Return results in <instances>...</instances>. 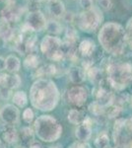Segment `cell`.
Returning <instances> with one entry per match:
<instances>
[{
  "instance_id": "29",
  "label": "cell",
  "mask_w": 132,
  "mask_h": 148,
  "mask_svg": "<svg viewBox=\"0 0 132 148\" xmlns=\"http://www.w3.org/2000/svg\"><path fill=\"white\" fill-rule=\"evenodd\" d=\"M119 113H120V107L114 106V107H112V108H110L109 110V112H107V116L110 119L116 118V116H118Z\"/></svg>"
},
{
  "instance_id": "15",
  "label": "cell",
  "mask_w": 132,
  "mask_h": 148,
  "mask_svg": "<svg viewBox=\"0 0 132 148\" xmlns=\"http://www.w3.org/2000/svg\"><path fill=\"white\" fill-rule=\"evenodd\" d=\"M6 62V67L5 69L8 72H17L21 67V62L20 59L15 56H9L5 59Z\"/></svg>"
},
{
  "instance_id": "40",
  "label": "cell",
  "mask_w": 132,
  "mask_h": 148,
  "mask_svg": "<svg viewBox=\"0 0 132 148\" xmlns=\"http://www.w3.org/2000/svg\"><path fill=\"white\" fill-rule=\"evenodd\" d=\"M51 148H53V147H51ZM54 148H57V147H54Z\"/></svg>"
},
{
  "instance_id": "18",
  "label": "cell",
  "mask_w": 132,
  "mask_h": 148,
  "mask_svg": "<svg viewBox=\"0 0 132 148\" xmlns=\"http://www.w3.org/2000/svg\"><path fill=\"white\" fill-rule=\"evenodd\" d=\"M85 120V116H83L82 112L78 111V110H71L68 114V121L73 125H80Z\"/></svg>"
},
{
  "instance_id": "7",
  "label": "cell",
  "mask_w": 132,
  "mask_h": 148,
  "mask_svg": "<svg viewBox=\"0 0 132 148\" xmlns=\"http://www.w3.org/2000/svg\"><path fill=\"white\" fill-rule=\"evenodd\" d=\"M47 19L44 15L39 10H36L27 15L25 20V26L31 31H42L47 27Z\"/></svg>"
},
{
  "instance_id": "5",
  "label": "cell",
  "mask_w": 132,
  "mask_h": 148,
  "mask_svg": "<svg viewBox=\"0 0 132 148\" xmlns=\"http://www.w3.org/2000/svg\"><path fill=\"white\" fill-rule=\"evenodd\" d=\"M40 51L42 53L54 61H59L65 56V51L63 49V42L59 38L53 36H45L40 42Z\"/></svg>"
},
{
  "instance_id": "13",
  "label": "cell",
  "mask_w": 132,
  "mask_h": 148,
  "mask_svg": "<svg viewBox=\"0 0 132 148\" xmlns=\"http://www.w3.org/2000/svg\"><path fill=\"white\" fill-rule=\"evenodd\" d=\"M75 135L78 140L82 142H86L90 139L91 135H92V130H91V126L86 125L82 123V125H78L77 130L75 131Z\"/></svg>"
},
{
  "instance_id": "25",
  "label": "cell",
  "mask_w": 132,
  "mask_h": 148,
  "mask_svg": "<svg viewBox=\"0 0 132 148\" xmlns=\"http://www.w3.org/2000/svg\"><path fill=\"white\" fill-rule=\"evenodd\" d=\"M125 34H126V42L132 47V18H130L127 22L125 28Z\"/></svg>"
},
{
  "instance_id": "38",
  "label": "cell",
  "mask_w": 132,
  "mask_h": 148,
  "mask_svg": "<svg viewBox=\"0 0 132 148\" xmlns=\"http://www.w3.org/2000/svg\"><path fill=\"white\" fill-rule=\"evenodd\" d=\"M49 2H52V1H54V0H49Z\"/></svg>"
},
{
  "instance_id": "36",
  "label": "cell",
  "mask_w": 132,
  "mask_h": 148,
  "mask_svg": "<svg viewBox=\"0 0 132 148\" xmlns=\"http://www.w3.org/2000/svg\"><path fill=\"white\" fill-rule=\"evenodd\" d=\"M0 148H6V146L4 145V143L2 142V140L0 139Z\"/></svg>"
},
{
  "instance_id": "27",
  "label": "cell",
  "mask_w": 132,
  "mask_h": 148,
  "mask_svg": "<svg viewBox=\"0 0 132 148\" xmlns=\"http://www.w3.org/2000/svg\"><path fill=\"white\" fill-rule=\"evenodd\" d=\"M23 120L27 123H31L34 120V113L31 109H26L23 113Z\"/></svg>"
},
{
  "instance_id": "10",
  "label": "cell",
  "mask_w": 132,
  "mask_h": 148,
  "mask_svg": "<svg viewBox=\"0 0 132 148\" xmlns=\"http://www.w3.org/2000/svg\"><path fill=\"white\" fill-rule=\"evenodd\" d=\"M2 137L6 143L13 144L19 140V133L14 126H12L11 125H6L2 131Z\"/></svg>"
},
{
  "instance_id": "31",
  "label": "cell",
  "mask_w": 132,
  "mask_h": 148,
  "mask_svg": "<svg viewBox=\"0 0 132 148\" xmlns=\"http://www.w3.org/2000/svg\"><path fill=\"white\" fill-rule=\"evenodd\" d=\"M29 148H42V145L40 144L39 141H36V140H34L33 142L30 143V145L28 146Z\"/></svg>"
},
{
  "instance_id": "12",
  "label": "cell",
  "mask_w": 132,
  "mask_h": 148,
  "mask_svg": "<svg viewBox=\"0 0 132 148\" xmlns=\"http://www.w3.org/2000/svg\"><path fill=\"white\" fill-rule=\"evenodd\" d=\"M69 77L74 84H81L85 81L86 73L85 70L81 67H72L69 71Z\"/></svg>"
},
{
  "instance_id": "22",
  "label": "cell",
  "mask_w": 132,
  "mask_h": 148,
  "mask_svg": "<svg viewBox=\"0 0 132 148\" xmlns=\"http://www.w3.org/2000/svg\"><path fill=\"white\" fill-rule=\"evenodd\" d=\"M39 57H38L36 54H29V56L26 57L25 61H24V65L25 67H27L29 69H36L39 65Z\"/></svg>"
},
{
  "instance_id": "6",
  "label": "cell",
  "mask_w": 132,
  "mask_h": 148,
  "mask_svg": "<svg viewBox=\"0 0 132 148\" xmlns=\"http://www.w3.org/2000/svg\"><path fill=\"white\" fill-rule=\"evenodd\" d=\"M103 21V15L102 12L100 11L99 8L93 7L92 9L87 11H84L80 15L78 16L77 24L78 27L82 31L85 32H94L97 30L100 24Z\"/></svg>"
},
{
  "instance_id": "4",
  "label": "cell",
  "mask_w": 132,
  "mask_h": 148,
  "mask_svg": "<svg viewBox=\"0 0 132 148\" xmlns=\"http://www.w3.org/2000/svg\"><path fill=\"white\" fill-rule=\"evenodd\" d=\"M107 82L116 89H122L132 79V65L128 62L112 63L107 67Z\"/></svg>"
},
{
  "instance_id": "3",
  "label": "cell",
  "mask_w": 132,
  "mask_h": 148,
  "mask_svg": "<svg viewBox=\"0 0 132 148\" xmlns=\"http://www.w3.org/2000/svg\"><path fill=\"white\" fill-rule=\"evenodd\" d=\"M36 134L40 140L52 142L61 136L62 126L51 116H42L35 121Z\"/></svg>"
},
{
  "instance_id": "17",
  "label": "cell",
  "mask_w": 132,
  "mask_h": 148,
  "mask_svg": "<svg viewBox=\"0 0 132 148\" xmlns=\"http://www.w3.org/2000/svg\"><path fill=\"white\" fill-rule=\"evenodd\" d=\"M21 137V140L25 145H30L31 142H33L35 140V134H34V131L31 127H24L22 128L19 135V138Z\"/></svg>"
},
{
  "instance_id": "28",
  "label": "cell",
  "mask_w": 132,
  "mask_h": 148,
  "mask_svg": "<svg viewBox=\"0 0 132 148\" xmlns=\"http://www.w3.org/2000/svg\"><path fill=\"white\" fill-rule=\"evenodd\" d=\"M100 71L96 67H90L88 69V76L91 78V80H96L99 78Z\"/></svg>"
},
{
  "instance_id": "23",
  "label": "cell",
  "mask_w": 132,
  "mask_h": 148,
  "mask_svg": "<svg viewBox=\"0 0 132 148\" xmlns=\"http://www.w3.org/2000/svg\"><path fill=\"white\" fill-rule=\"evenodd\" d=\"M95 144L97 148H107L109 145V135L105 132L101 133L99 136L97 137L95 141Z\"/></svg>"
},
{
  "instance_id": "9",
  "label": "cell",
  "mask_w": 132,
  "mask_h": 148,
  "mask_svg": "<svg viewBox=\"0 0 132 148\" xmlns=\"http://www.w3.org/2000/svg\"><path fill=\"white\" fill-rule=\"evenodd\" d=\"M0 118L6 125H14L18 123L20 118V112L13 105H6L0 112Z\"/></svg>"
},
{
  "instance_id": "32",
  "label": "cell",
  "mask_w": 132,
  "mask_h": 148,
  "mask_svg": "<svg viewBox=\"0 0 132 148\" xmlns=\"http://www.w3.org/2000/svg\"><path fill=\"white\" fill-rule=\"evenodd\" d=\"M0 96H2V98H8L9 96V89L8 88H6V87H4L3 89L0 91Z\"/></svg>"
},
{
  "instance_id": "21",
  "label": "cell",
  "mask_w": 132,
  "mask_h": 148,
  "mask_svg": "<svg viewBox=\"0 0 132 148\" xmlns=\"http://www.w3.org/2000/svg\"><path fill=\"white\" fill-rule=\"evenodd\" d=\"M45 29H47V31L49 34H52V35H57V34H59V33H61V31H62V27H61L60 23L55 20L49 21V22L47 23Z\"/></svg>"
},
{
  "instance_id": "19",
  "label": "cell",
  "mask_w": 132,
  "mask_h": 148,
  "mask_svg": "<svg viewBox=\"0 0 132 148\" xmlns=\"http://www.w3.org/2000/svg\"><path fill=\"white\" fill-rule=\"evenodd\" d=\"M0 37L4 40H10L14 38V31L7 23L0 26Z\"/></svg>"
},
{
  "instance_id": "33",
  "label": "cell",
  "mask_w": 132,
  "mask_h": 148,
  "mask_svg": "<svg viewBox=\"0 0 132 148\" xmlns=\"http://www.w3.org/2000/svg\"><path fill=\"white\" fill-rule=\"evenodd\" d=\"M6 67V62H5V59L3 57L0 56V71L1 70H4Z\"/></svg>"
},
{
  "instance_id": "8",
  "label": "cell",
  "mask_w": 132,
  "mask_h": 148,
  "mask_svg": "<svg viewBox=\"0 0 132 148\" xmlns=\"http://www.w3.org/2000/svg\"><path fill=\"white\" fill-rule=\"evenodd\" d=\"M67 97L70 104L75 107H82L88 99L87 90L82 86H74L67 92Z\"/></svg>"
},
{
  "instance_id": "30",
  "label": "cell",
  "mask_w": 132,
  "mask_h": 148,
  "mask_svg": "<svg viewBox=\"0 0 132 148\" xmlns=\"http://www.w3.org/2000/svg\"><path fill=\"white\" fill-rule=\"evenodd\" d=\"M80 5L85 11L93 8V0H80Z\"/></svg>"
},
{
  "instance_id": "20",
  "label": "cell",
  "mask_w": 132,
  "mask_h": 148,
  "mask_svg": "<svg viewBox=\"0 0 132 148\" xmlns=\"http://www.w3.org/2000/svg\"><path fill=\"white\" fill-rule=\"evenodd\" d=\"M13 103L18 107H24L28 103V97L24 91H19L14 94Z\"/></svg>"
},
{
  "instance_id": "14",
  "label": "cell",
  "mask_w": 132,
  "mask_h": 148,
  "mask_svg": "<svg viewBox=\"0 0 132 148\" xmlns=\"http://www.w3.org/2000/svg\"><path fill=\"white\" fill-rule=\"evenodd\" d=\"M95 42L91 40H85L79 46V52L83 56H90L95 51Z\"/></svg>"
},
{
  "instance_id": "34",
  "label": "cell",
  "mask_w": 132,
  "mask_h": 148,
  "mask_svg": "<svg viewBox=\"0 0 132 148\" xmlns=\"http://www.w3.org/2000/svg\"><path fill=\"white\" fill-rule=\"evenodd\" d=\"M70 148H89V146L87 144H77V143H75Z\"/></svg>"
},
{
  "instance_id": "16",
  "label": "cell",
  "mask_w": 132,
  "mask_h": 148,
  "mask_svg": "<svg viewBox=\"0 0 132 148\" xmlns=\"http://www.w3.org/2000/svg\"><path fill=\"white\" fill-rule=\"evenodd\" d=\"M21 84V78L19 75H7L5 74L4 77V87L8 88V89H15L18 88Z\"/></svg>"
},
{
  "instance_id": "26",
  "label": "cell",
  "mask_w": 132,
  "mask_h": 148,
  "mask_svg": "<svg viewBox=\"0 0 132 148\" xmlns=\"http://www.w3.org/2000/svg\"><path fill=\"white\" fill-rule=\"evenodd\" d=\"M99 8L103 9V10H110L112 7V1L111 0H97Z\"/></svg>"
},
{
  "instance_id": "1",
  "label": "cell",
  "mask_w": 132,
  "mask_h": 148,
  "mask_svg": "<svg viewBox=\"0 0 132 148\" xmlns=\"http://www.w3.org/2000/svg\"><path fill=\"white\" fill-rule=\"evenodd\" d=\"M30 100L35 108L49 112L56 107L59 93L53 81L39 79L33 84L30 91Z\"/></svg>"
},
{
  "instance_id": "11",
  "label": "cell",
  "mask_w": 132,
  "mask_h": 148,
  "mask_svg": "<svg viewBox=\"0 0 132 148\" xmlns=\"http://www.w3.org/2000/svg\"><path fill=\"white\" fill-rule=\"evenodd\" d=\"M49 12L53 17L61 18L64 16L65 13V7L60 0H54L52 2H49Z\"/></svg>"
},
{
  "instance_id": "35",
  "label": "cell",
  "mask_w": 132,
  "mask_h": 148,
  "mask_svg": "<svg viewBox=\"0 0 132 148\" xmlns=\"http://www.w3.org/2000/svg\"><path fill=\"white\" fill-rule=\"evenodd\" d=\"M4 77H5V74L0 73V87L4 85Z\"/></svg>"
},
{
  "instance_id": "39",
  "label": "cell",
  "mask_w": 132,
  "mask_h": 148,
  "mask_svg": "<svg viewBox=\"0 0 132 148\" xmlns=\"http://www.w3.org/2000/svg\"><path fill=\"white\" fill-rule=\"evenodd\" d=\"M130 101H131V106H132V97H131V100H130Z\"/></svg>"
},
{
  "instance_id": "2",
  "label": "cell",
  "mask_w": 132,
  "mask_h": 148,
  "mask_svg": "<svg viewBox=\"0 0 132 148\" xmlns=\"http://www.w3.org/2000/svg\"><path fill=\"white\" fill-rule=\"evenodd\" d=\"M99 42L105 51L114 56L121 54L127 44L125 29L118 23L105 24L100 30Z\"/></svg>"
},
{
  "instance_id": "37",
  "label": "cell",
  "mask_w": 132,
  "mask_h": 148,
  "mask_svg": "<svg viewBox=\"0 0 132 148\" xmlns=\"http://www.w3.org/2000/svg\"><path fill=\"white\" fill-rule=\"evenodd\" d=\"M33 1H35V2H42V1H44V0H33Z\"/></svg>"
},
{
  "instance_id": "24",
  "label": "cell",
  "mask_w": 132,
  "mask_h": 148,
  "mask_svg": "<svg viewBox=\"0 0 132 148\" xmlns=\"http://www.w3.org/2000/svg\"><path fill=\"white\" fill-rule=\"evenodd\" d=\"M89 110L95 116H101L103 113H104V107L102 105H100L98 102L92 103V104L89 106Z\"/></svg>"
}]
</instances>
